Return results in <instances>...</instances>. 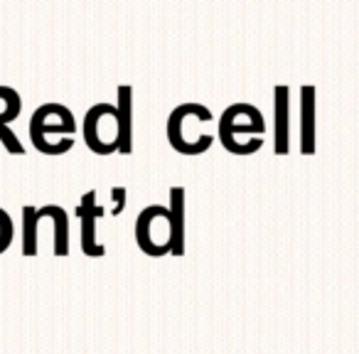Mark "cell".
<instances>
[{
  "label": "cell",
  "mask_w": 359,
  "mask_h": 354,
  "mask_svg": "<svg viewBox=\"0 0 359 354\" xmlns=\"http://www.w3.org/2000/svg\"><path fill=\"white\" fill-rule=\"evenodd\" d=\"M22 111V99L13 86H3L0 84V121L11 125L13 121L20 116Z\"/></svg>",
  "instance_id": "4fadbf2b"
},
{
  "label": "cell",
  "mask_w": 359,
  "mask_h": 354,
  "mask_svg": "<svg viewBox=\"0 0 359 354\" xmlns=\"http://www.w3.org/2000/svg\"><path fill=\"white\" fill-rule=\"evenodd\" d=\"M318 150V89L305 84L300 89V153L313 155Z\"/></svg>",
  "instance_id": "52a82bcc"
},
{
  "label": "cell",
  "mask_w": 359,
  "mask_h": 354,
  "mask_svg": "<svg viewBox=\"0 0 359 354\" xmlns=\"http://www.w3.org/2000/svg\"><path fill=\"white\" fill-rule=\"evenodd\" d=\"M76 217H79L81 224V251H84V256H91V259L106 256V246L96 239V222L104 217V207L96 205V190H89L81 197L79 207H76Z\"/></svg>",
  "instance_id": "8992f818"
},
{
  "label": "cell",
  "mask_w": 359,
  "mask_h": 354,
  "mask_svg": "<svg viewBox=\"0 0 359 354\" xmlns=\"http://www.w3.org/2000/svg\"><path fill=\"white\" fill-rule=\"evenodd\" d=\"M13 239H15V224H13V217L0 207V256L11 249Z\"/></svg>",
  "instance_id": "5bb4252c"
},
{
  "label": "cell",
  "mask_w": 359,
  "mask_h": 354,
  "mask_svg": "<svg viewBox=\"0 0 359 354\" xmlns=\"http://www.w3.org/2000/svg\"><path fill=\"white\" fill-rule=\"evenodd\" d=\"M40 212L47 219H52V226H55V256L60 259L69 256V215L67 210L60 205H47Z\"/></svg>",
  "instance_id": "8fae6325"
},
{
  "label": "cell",
  "mask_w": 359,
  "mask_h": 354,
  "mask_svg": "<svg viewBox=\"0 0 359 354\" xmlns=\"http://www.w3.org/2000/svg\"><path fill=\"white\" fill-rule=\"evenodd\" d=\"M273 125H276V138H273L276 155H288L290 153V89L285 84H278L273 89Z\"/></svg>",
  "instance_id": "ba28073f"
},
{
  "label": "cell",
  "mask_w": 359,
  "mask_h": 354,
  "mask_svg": "<svg viewBox=\"0 0 359 354\" xmlns=\"http://www.w3.org/2000/svg\"><path fill=\"white\" fill-rule=\"evenodd\" d=\"M79 123H76L74 114L69 106L57 104V101H47V104L37 106L30 116V140L35 150H40L47 158H57L65 155V145H57L52 135H74Z\"/></svg>",
  "instance_id": "3957f363"
},
{
  "label": "cell",
  "mask_w": 359,
  "mask_h": 354,
  "mask_svg": "<svg viewBox=\"0 0 359 354\" xmlns=\"http://www.w3.org/2000/svg\"><path fill=\"white\" fill-rule=\"evenodd\" d=\"M133 236L145 256H170L172 251V215L165 205H148L138 212L133 224Z\"/></svg>",
  "instance_id": "277c9868"
},
{
  "label": "cell",
  "mask_w": 359,
  "mask_h": 354,
  "mask_svg": "<svg viewBox=\"0 0 359 354\" xmlns=\"http://www.w3.org/2000/svg\"><path fill=\"white\" fill-rule=\"evenodd\" d=\"M40 212L37 207H22V256H37V234H40Z\"/></svg>",
  "instance_id": "7c38bea8"
},
{
  "label": "cell",
  "mask_w": 359,
  "mask_h": 354,
  "mask_svg": "<svg viewBox=\"0 0 359 354\" xmlns=\"http://www.w3.org/2000/svg\"><path fill=\"white\" fill-rule=\"evenodd\" d=\"M111 195H114V202H116L114 215H121V210L126 207V187H114V190H111Z\"/></svg>",
  "instance_id": "2e32d148"
},
{
  "label": "cell",
  "mask_w": 359,
  "mask_h": 354,
  "mask_svg": "<svg viewBox=\"0 0 359 354\" xmlns=\"http://www.w3.org/2000/svg\"><path fill=\"white\" fill-rule=\"evenodd\" d=\"M0 143H3V148H6L8 153H13V155H25V145H22V140L18 138V135L13 133L11 125L3 123V121H0Z\"/></svg>",
  "instance_id": "9a60e30c"
},
{
  "label": "cell",
  "mask_w": 359,
  "mask_h": 354,
  "mask_svg": "<svg viewBox=\"0 0 359 354\" xmlns=\"http://www.w3.org/2000/svg\"><path fill=\"white\" fill-rule=\"evenodd\" d=\"M215 123V114L200 101H185V104L175 106L168 116V143L172 145L175 153L195 158L202 155L215 145V135L200 130V125Z\"/></svg>",
  "instance_id": "6da1fadb"
},
{
  "label": "cell",
  "mask_w": 359,
  "mask_h": 354,
  "mask_svg": "<svg viewBox=\"0 0 359 354\" xmlns=\"http://www.w3.org/2000/svg\"><path fill=\"white\" fill-rule=\"evenodd\" d=\"M116 111H118V153H133V89L121 84L116 91Z\"/></svg>",
  "instance_id": "9c48e42d"
},
{
  "label": "cell",
  "mask_w": 359,
  "mask_h": 354,
  "mask_svg": "<svg viewBox=\"0 0 359 354\" xmlns=\"http://www.w3.org/2000/svg\"><path fill=\"white\" fill-rule=\"evenodd\" d=\"M81 135H84V143L89 145L91 153L101 155V158L118 153V111H116V104L99 101L91 106L81 118Z\"/></svg>",
  "instance_id": "5b68a950"
},
{
  "label": "cell",
  "mask_w": 359,
  "mask_h": 354,
  "mask_svg": "<svg viewBox=\"0 0 359 354\" xmlns=\"http://www.w3.org/2000/svg\"><path fill=\"white\" fill-rule=\"evenodd\" d=\"M266 135V116L254 104H231L219 116V143L231 155H254L264 148Z\"/></svg>",
  "instance_id": "7a4b0ae2"
},
{
  "label": "cell",
  "mask_w": 359,
  "mask_h": 354,
  "mask_svg": "<svg viewBox=\"0 0 359 354\" xmlns=\"http://www.w3.org/2000/svg\"><path fill=\"white\" fill-rule=\"evenodd\" d=\"M170 215H172V251L170 256H185V187H170Z\"/></svg>",
  "instance_id": "30bf717a"
}]
</instances>
